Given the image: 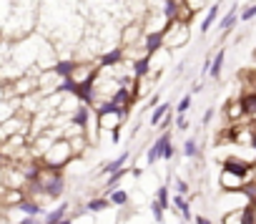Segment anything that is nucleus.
<instances>
[{"label":"nucleus","instance_id":"obj_12","mask_svg":"<svg viewBox=\"0 0 256 224\" xmlns=\"http://www.w3.org/2000/svg\"><path fill=\"white\" fill-rule=\"evenodd\" d=\"M16 209H20L26 216H36V219H43V214H46V209H43L38 201H33V199H23Z\"/></svg>","mask_w":256,"mask_h":224},{"label":"nucleus","instance_id":"obj_7","mask_svg":"<svg viewBox=\"0 0 256 224\" xmlns=\"http://www.w3.org/2000/svg\"><path fill=\"white\" fill-rule=\"evenodd\" d=\"M221 189L224 191H234V194H238V189L246 184V181H251V176H236V174H228V171H221Z\"/></svg>","mask_w":256,"mask_h":224},{"label":"nucleus","instance_id":"obj_36","mask_svg":"<svg viewBox=\"0 0 256 224\" xmlns=\"http://www.w3.org/2000/svg\"><path fill=\"white\" fill-rule=\"evenodd\" d=\"M214 119V108H206V114H204V126H208Z\"/></svg>","mask_w":256,"mask_h":224},{"label":"nucleus","instance_id":"obj_13","mask_svg":"<svg viewBox=\"0 0 256 224\" xmlns=\"http://www.w3.org/2000/svg\"><path fill=\"white\" fill-rule=\"evenodd\" d=\"M68 209H70V204H68V201H60L56 209H50L48 214H43V224H58L60 219H66Z\"/></svg>","mask_w":256,"mask_h":224},{"label":"nucleus","instance_id":"obj_37","mask_svg":"<svg viewBox=\"0 0 256 224\" xmlns=\"http://www.w3.org/2000/svg\"><path fill=\"white\" fill-rule=\"evenodd\" d=\"M191 221H194V224H211V219H206V216H201V214H196Z\"/></svg>","mask_w":256,"mask_h":224},{"label":"nucleus","instance_id":"obj_31","mask_svg":"<svg viewBox=\"0 0 256 224\" xmlns=\"http://www.w3.org/2000/svg\"><path fill=\"white\" fill-rule=\"evenodd\" d=\"M241 214H244V224H251V219H254V204L241 206Z\"/></svg>","mask_w":256,"mask_h":224},{"label":"nucleus","instance_id":"obj_42","mask_svg":"<svg viewBox=\"0 0 256 224\" xmlns=\"http://www.w3.org/2000/svg\"><path fill=\"white\" fill-rule=\"evenodd\" d=\"M3 189H6V186H0V196H3Z\"/></svg>","mask_w":256,"mask_h":224},{"label":"nucleus","instance_id":"obj_28","mask_svg":"<svg viewBox=\"0 0 256 224\" xmlns=\"http://www.w3.org/2000/svg\"><path fill=\"white\" fill-rule=\"evenodd\" d=\"M188 108H191V93H188V96H184V98L178 101L176 114H178V116H186V111H188Z\"/></svg>","mask_w":256,"mask_h":224},{"label":"nucleus","instance_id":"obj_34","mask_svg":"<svg viewBox=\"0 0 256 224\" xmlns=\"http://www.w3.org/2000/svg\"><path fill=\"white\" fill-rule=\"evenodd\" d=\"M110 141H113V144H118V141H120V124L110 129Z\"/></svg>","mask_w":256,"mask_h":224},{"label":"nucleus","instance_id":"obj_6","mask_svg":"<svg viewBox=\"0 0 256 224\" xmlns=\"http://www.w3.org/2000/svg\"><path fill=\"white\" fill-rule=\"evenodd\" d=\"M161 48H164V31H148V33H146V41H144V51H146V56L154 58Z\"/></svg>","mask_w":256,"mask_h":224},{"label":"nucleus","instance_id":"obj_4","mask_svg":"<svg viewBox=\"0 0 256 224\" xmlns=\"http://www.w3.org/2000/svg\"><path fill=\"white\" fill-rule=\"evenodd\" d=\"M166 144H171V131H164L151 146H148V154H146V161H148V166H154L158 159H161V154H164V149H166Z\"/></svg>","mask_w":256,"mask_h":224},{"label":"nucleus","instance_id":"obj_19","mask_svg":"<svg viewBox=\"0 0 256 224\" xmlns=\"http://www.w3.org/2000/svg\"><path fill=\"white\" fill-rule=\"evenodd\" d=\"M106 199L110 201V206H126L128 204V191L126 189H110Z\"/></svg>","mask_w":256,"mask_h":224},{"label":"nucleus","instance_id":"obj_24","mask_svg":"<svg viewBox=\"0 0 256 224\" xmlns=\"http://www.w3.org/2000/svg\"><path fill=\"white\" fill-rule=\"evenodd\" d=\"M156 201L161 204V209H171V196H168V186H158L156 189Z\"/></svg>","mask_w":256,"mask_h":224},{"label":"nucleus","instance_id":"obj_17","mask_svg":"<svg viewBox=\"0 0 256 224\" xmlns=\"http://www.w3.org/2000/svg\"><path fill=\"white\" fill-rule=\"evenodd\" d=\"M106 209H110V201H108L106 196H93V199L86 204V211H90V214H100V211H106Z\"/></svg>","mask_w":256,"mask_h":224},{"label":"nucleus","instance_id":"obj_35","mask_svg":"<svg viewBox=\"0 0 256 224\" xmlns=\"http://www.w3.org/2000/svg\"><path fill=\"white\" fill-rule=\"evenodd\" d=\"M16 224H43L40 219H36V216H23L20 221H16Z\"/></svg>","mask_w":256,"mask_h":224},{"label":"nucleus","instance_id":"obj_43","mask_svg":"<svg viewBox=\"0 0 256 224\" xmlns=\"http://www.w3.org/2000/svg\"><path fill=\"white\" fill-rule=\"evenodd\" d=\"M176 3H184V0H176Z\"/></svg>","mask_w":256,"mask_h":224},{"label":"nucleus","instance_id":"obj_38","mask_svg":"<svg viewBox=\"0 0 256 224\" xmlns=\"http://www.w3.org/2000/svg\"><path fill=\"white\" fill-rule=\"evenodd\" d=\"M128 171H131V174H134V176H136V179H138V176H141V174H144V171H141V169H138V166H134V169H128Z\"/></svg>","mask_w":256,"mask_h":224},{"label":"nucleus","instance_id":"obj_10","mask_svg":"<svg viewBox=\"0 0 256 224\" xmlns=\"http://www.w3.org/2000/svg\"><path fill=\"white\" fill-rule=\"evenodd\" d=\"M123 48H110V51H106L103 56H100V61H98V66L100 68H113V66H118L120 61H123Z\"/></svg>","mask_w":256,"mask_h":224},{"label":"nucleus","instance_id":"obj_5","mask_svg":"<svg viewBox=\"0 0 256 224\" xmlns=\"http://www.w3.org/2000/svg\"><path fill=\"white\" fill-rule=\"evenodd\" d=\"M88 121H90V106L78 103V106H76V111L70 114V126H76V131H78V134H83V131L88 129Z\"/></svg>","mask_w":256,"mask_h":224},{"label":"nucleus","instance_id":"obj_20","mask_svg":"<svg viewBox=\"0 0 256 224\" xmlns=\"http://www.w3.org/2000/svg\"><path fill=\"white\" fill-rule=\"evenodd\" d=\"M168 111H171V103H156V108L151 111V126H158L161 121H164V116L168 114Z\"/></svg>","mask_w":256,"mask_h":224},{"label":"nucleus","instance_id":"obj_1","mask_svg":"<svg viewBox=\"0 0 256 224\" xmlns=\"http://www.w3.org/2000/svg\"><path fill=\"white\" fill-rule=\"evenodd\" d=\"M70 156H73V151H70L68 139H56V141L46 149L40 164H43V166H53V169H63V166L70 161Z\"/></svg>","mask_w":256,"mask_h":224},{"label":"nucleus","instance_id":"obj_22","mask_svg":"<svg viewBox=\"0 0 256 224\" xmlns=\"http://www.w3.org/2000/svg\"><path fill=\"white\" fill-rule=\"evenodd\" d=\"M236 21H238V8L234 6V8H231V11H228V13H226V16L221 18V23H218V28H221L224 33H228V31H231V28L236 26Z\"/></svg>","mask_w":256,"mask_h":224},{"label":"nucleus","instance_id":"obj_40","mask_svg":"<svg viewBox=\"0 0 256 224\" xmlns=\"http://www.w3.org/2000/svg\"><path fill=\"white\" fill-rule=\"evenodd\" d=\"M58 224H73V219H70V216H66V219H60Z\"/></svg>","mask_w":256,"mask_h":224},{"label":"nucleus","instance_id":"obj_15","mask_svg":"<svg viewBox=\"0 0 256 224\" xmlns=\"http://www.w3.org/2000/svg\"><path fill=\"white\" fill-rule=\"evenodd\" d=\"M178 11H181V3H176V0H164L161 18H164L166 23H174V21H178Z\"/></svg>","mask_w":256,"mask_h":224},{"label":"nucleus","instance_id":"obj_8","mask_svg":"<svg viewBox=\"0 0 256 224\" xmlns=\"http://www.w3.org/2000/svg\"><path fill=\"white\" fill-rule=\"evenodd\" d=\"M148 71H151V58H148V56H141V58H136V61L131 63V76H134V81L146 78Z\"/></svg>","mask_w":256,"mask_h":224},{"label":"nucleus","instance_id":"obj_2","mask_svg":"<svg viewBox=\"0 0 256 224\" xmlns=\"http://www.w3.org/2000/svg\"><path fill=\"white\" fill-rule=\"evenodd\" d=\"M186 41H188V23H181V21L166 23V28H164V46L166 48H178Z\"/></svg>","mask_w":256,"mask_h":224},{"label":"nucleus","instance_id":"obj_30","mask_svg":"<svg viewBox=\"0 0 256 224\" xmlns=\"http://www.w3.org/2000/svg\"><path fill=\"white\" fill-rule=\"evenodd\" d=\"M151 214H154V219H156V221H158V224H161V221H164V209H161V204H158V201H156V199H154V201H151Z\"/></svg>","mask_w":256,"mask_h":224},{"label":"nucleus","instance_id":"obj_16","mask_svg":"<svg viewBox=\"0 0 256 224\" xmlns=\"http://www.w3.org/2000/svg\"><path fill=\"white\" fill-rule=\"evenodd\" d=\"M218 0L216 3H208V13H206V18H204V23H201V33H208L211 31V26H214V21L218 18Z\"/></svg>","mask_w":256,"mask_h":224},{"label":"nucleus","instance_id":"obj_33","mask_svg":"<svg viewBox=\"0 0 256 224\" xmlns=\"http://www.w3.org/2000/svg\"><path fill=\"white\" fill-rule=\"evenodd\" d=\"M174 154H176V151H174V144H166V149H164V154H161V159H166V161H171V159H174Z\"/></svg>","mask_w":256,"mask_h":224},{"label":"nucleus","instance_id":"obj_14","mask_svg":"<svg viewBox=\"0 0 256 224\" xmlns=\"http://www.w3.org/2000/svg\"><path fill=\"white\" fill-rule=\"evenodd\" d=\"M236 103H238V108H241V114H244L246 119H251V116H254V106H256V93H254V91H246Z\"/></svg>","mask_w":256,"mask_h":224},{"label":"nucleus","instance_id":"obj_41","mask_svg":"<svg viewBox=\"0 0 256 224\" xmlns=\"http://www.w3.org/2000/svg\"><path fill=\"white\" fill-rule=\"evenodd\" d=\"M6 161V156H3V151H0V164H3Z\"/></svg>","mask_w":256,"mask_h":224},{"label":"nucleus","instance_id":"obj_25","mask_svg":"<svg viewBox=\"0 0 256 224\" xmlns=\"http://www.w3.org/2000/svg\"><path fill=\"white\" fill-rule=\"evenodd\" d=\"M184 156H188V159L198 156V144H196V139H188V141L184 144Z\"/></svg>","mask_w":256,"mask_h":224},{"label":"nucleus","instance_id":"obj_9","mask_svg":"<svg viewBox=\"0 0 256 224\" xmlns=\"http://www.w3.org/2000/svg\"><path fill=\"white\" fill-rule=\"evenodd\" d=\"M171 206H174V211H178V216H181V219H186V221H191V219H194V211H191V204H188V199H186V196L174 194Z\"/></svg>","mask_w":256,"mask_h":224},{"label":"nucleus","instance_id":"obj_11","mask_svg":"<svg viewBox=\"0 0 256 224\" xmlns=\"http://www.w3.org/2000/svg\"><path fill=\"white\" fill-rule=\"evenodd\" d=\"M76 66H78L76 61H56L53 68H50V73H53V76H60V78H73Z\"/></svg>","mask_w":256,"mask_h":224},{"label":"nucleus","instance_id":"obj_26","mask_svg":"<svg viewBox=\"0 0 256 224\" xmlns=\"http://www.w3.org/2000/svg\"><path fill=\"white\" fill-rule=\"evenodd\" d=\"M224 224H244V214H241V209L224 214Z\"/></svg>","mask_w":256,"mask_h":224},{"label":"nucleus","instance_id":"obj_27","mask_svg":"<svg viewBox=\"0 0 256 224\" xmlns=\"http://www.w3.org/2000/svg\"><path fill=\"white\" fill-rule=\"evenodd\" d=\"M174 186H176V194H178V196H186V194L191 191V189H188V184H186L181 176H174Z\"/></svg>","mask_w":256,"mask_h":224},{"label":"nucleus","instance_id":"obj_21","mask_svg":"<svg viewBox=\"0 0 256 224\" xmlns=\"http://www.w3.org/2000/svg\"><path fill=\"white\" fill-rule=\"evenodd\" d=\"M128 156H131V154H128V151H123L118 159H113V161H108L103 169H100V174H113V171H118V169H123L126 166V161H128Z\"/></svg>","mask_w":256,"mask_h":224},{"label":"nucleus","instance_id":"obj_29","mask_svg":"<svg viewBox=\"0 0 256 224\" xmlns=\"http://www.w3.org/2000/svg\"><path fill=\"white\" fill-rule=\"evenodd\" d=\"M256 16V6H244V11L238 13V21H244V23H248L251 18Z\"/></svg>","mask_w":256,"mask_h":224},{"label":"nucleus","instance_id":"obj_32","mask_svg":"<svg viewBox=\"0 0 256 224\" xmlns=\"http://www.w3.org/2000/svg\"><path fill=\"white\" fill-rule=\"evenodd\" d=\"M174 126H176V131H186V129H188V119H186V116H178Z\"/></svg>","mask_w":256,"mask_h":224},{"label":"nucleus","instance_id":"obj_39","mask_svg":"<svg viewBox=\"0 0 256 224\" xmlns=\"http://www.w3.org/2000/svg\"><path fill=\"white\" fill-rule=\"evenodd\" d=\"M201 88H204L201 83H194V88H191V93H201Z\"/></svg>","mask_w":256,"mask_h":224},{"label":"nucleus","instance_id":"obj_18","mask_svg":"<svg viewBox=\"0 0 256 224\" xmlns=\"http://www.w3.org/2000/svg\"><path fill=\"white\" fill-rule=\"evenodd\" d=\"M224 58H226V51L221 48L214 58H211V66H208V76L211 78H218L221 76V68H224Z\"/></svg>","mask_w":256,"mask_h":224},{"label":"nucleus","instance_id":"obj_23","mask_svg":"<svg viewBox=\"0 0 256 224\" xmlns=\"http://www.w3.org/2000/svg\"><path fill=\"white\" fill-rule=\"evenodd\" d=\"M191 16H196L198 11H204V8H208V0H184V3H181Z\"/></svg>","mask_w":256,"mask_h":224},{"label":"nucleus","instance_id":"obj_3","mask_svg":"<svg viewBox=\"0 0 256 224\" xmlns=\"http://www.w3.org/2000/svg\"><path fill=\"white\" fill-rule=\"evenodd\" d=\"M251 169H254L251 161H244L238 156H228L224 161V169L221 171H228V174H236V176H251Z\"/></svg>","mask_w":256,"mask_h":224}]
</instances>
